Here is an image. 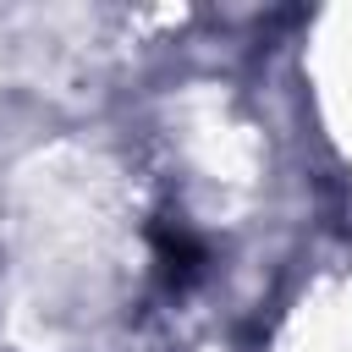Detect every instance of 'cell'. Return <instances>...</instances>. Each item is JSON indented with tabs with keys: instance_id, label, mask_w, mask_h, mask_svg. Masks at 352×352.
Returning a JSON list of instances; mask_svg holds the SVG:
<instances>
[{
	"instance_id": "6da1fadb",
	"label": "cell",
	"mask_w": 352,
	"mask_h": 352,
	"mask_svg": "<svg viewBox=\"0 0 352 352\" xmlns=\"http://www.w3.org/2000/svg\"><path fill=\"white\" fill-rule=\"evenodd\" d=\"M154 248H160V264H165V275H170L176 286H182V280H192V270L204 264V248H198L182 226H176V231H170V226H160V231H154Z\"/></svg>"
}]
</instances>
